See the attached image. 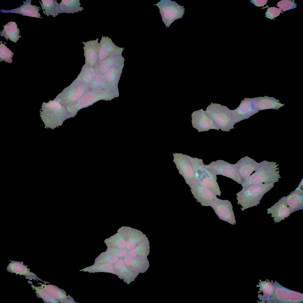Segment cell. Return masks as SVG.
Masks as SVG:
<instances>
[{"mask_svg":"<svg viewBox=\"0 0 303 303\" xmlns=\"http://www.w3.org/2000/svg\"><path fill=\"white\" fill-rule=\"evenodd\" d=\"M39 112L45 128L53 129L61 126L65 120L70 118L65 108L55 99L48 103L43 102Z\"/></svg>","mask_w":303,"mask_h":303,"instance_id":"1","label":"cell"},{"mask_svg":"<svg viewBox=\"0 0 303 303\" xmlns=\"http://www.w3.org/2000/svg\"><path fill=\"white\" fill-rule=\"evenodd\" d=\"M273 183L256 184L243 187L236 194L237 203L242 206L243 211L245 209L260 204L264 195L272 188Z\"/></svg>","mask_w":303,"mask_h":303,"instance_id":"2","label":"cell"},{"mask_svg":"<svg viewBox=\"0 0 303 303\" xmlns=\"http://www.w3.org/2000/svg\"><path fill=\"white\" fill-rule=\"evenodd\" d=\"M118 92L110 91L90 90L77 101L65 108L69 117H74L80 109L101 100H111L118 96Z\"/></svg>","mask_w":303,"mask_h":303,"instance_id":"3","label":"cell"},{"mask_svg":"<svg viewBox=\"0 0 303 303\" xmlns=\"http://www.w3.org/2000/svg\"><path fill=\"white\" fill-rule=\"evenodd\" d=\"M205 111L217 127L223 131H229L234 128L236 123L233 116L232 110L226 106L212 103Z\"/></svg>","mask_w":303,"mask_h":303,"instance_id":"4","label":"cell"},{"mask_svg":"<svg viewBox=\"0 0 303 303\" xmlns=\"http://www.w3.org/2000/svg\"><path fill=\"white\" fill-rule=\"evenodd\" d=\"M192 164L197 183L206 187L220 196L221 192L217 181L216 175L212 174L206 167L203 160L189 156Z\"/></svg>","mask_w":303,"mask_h":303,"instance_id":"5","label":"cell"},{"mask_svg":"<svg viewBox=\"0 0 303 303\" xmlns=\"http://www.w3.org/2000/svg\"><path fill=\"white\" fill-rule=\"evenodd\" d=\"M90 90L88 84L74 80L55 99L66 108L77 101Z\"/></svg>","mask_w":303,"mask_h":303,"instance_id":"6","label":"cell"},{"mask_svg":"<svg viewBox=\"0 0 303 303\" xmlns=\"http://www.w3.org/2000/svg\"><path fill=\"white\" fill-rule=\"evenodd\" d=\"M154 5L159 8L162 21L166 28H168L175 20L182 18L185 12L183 6L170 0H161Z\"/></svg>","mask_w":303,"mask_h":303,"instance_id":"7","label":"cell"},{"mask_svg":"<svg viewBox=\"0 0 303 303\" xmlns=\"http://www.w3.org/2000/svg\"><path fill=\"white\" fill-rule=\"evenodd\" d=\"M207 169L212 174L221 175L230 178L238 184L242 181L236 167L235 164H232L222 160L212 162L208 165H205Z\"/></svg>","mask_w":303,"mask_h":303,"instance_id":"8","label":"cell"},{"mask_svg":"<svg viewBox=\"0 0 303 303\" xmlns=\"http://www.w3.org/2000/svg\"><path fill=\"white\" fill-rule=\"evenodd\" d=\"M173 161L179 174L189 187L196 183L191 161L189 156L181 153L173 154Z\"/></svg>","mask_w":303,"mask_h":303,"instance_id":"9","label":"cell"},{"mask_svg":"<svg viewBox=\"0 0 303 303\" xmlns=\"http://www.w3.org/2000/svg\"><path fill=\"white\" fill-rule=\"evenodd\" d=\"M211 207L220 219L232 225L236 224L233 206L228 200L217 198Z\"/></svg>","mask_w":303,"mask_h":303,"instance_id":"10","label":"cell"},{"mask_svg":"<svg viewBox=\"0 0 303 303\" xmlns=\"http://www.w3.org/2000/svg\"><path fill=\"white\" fill-rule=\"evenodd\" d=\"M190 187L194 197L202 206L211 207L217 198L212 191L197 183Z\"/></svg>","mask_w":303,"mask_h":303,"instance_id":"11","label":"cell"},{"mask_svg":"<svg viewBox=\"0 0 303 303\" xmlns=\"http://www.w3.org/2000/svg\"><path fill=\"white\" fill-rule=\"evenodd\" d=\"M191 117L193 127L199 132L210 129L219 130L202 109L193 112Z\"/></svg>","mask_w":303,"mask_h":303,"instance_id":"12","label":"cell"},{"mask_svg":"<svg viewBox=\"0 0 303 303\" xmlns=\"http://www.w3.org/2000/svg\"><path fill=\"white\" fill-rule=\"evenodd\" d=\"M98 60H102L115 56L122 55L124 49L116 46L111 38L102 36L99 43Z\"/></svg>","mask_w":303,"mask_h":303,"instance_id":"13","label":"cell"},{"mask_svg":"<svg viewBox=\"0 0 303 303\" xmlns=\"http://www.w3.org/2000/svg\"><path fill=\"white\" fill-rule=\"evenodd\" d=\"M280 178L279 175L275 172H257L250 175L241 185L243 188L263 183L274 184L278 182L279 178Z\"/></svg>","mask_w":303,"mask_h":303,"instance_id":"14","label":"cell"},{"mask_svg":"<svg viewBox=\"0 0 303 303\" xmlns=\"http://www.w3.org/2000/svg\"><path fill=\"white\" fill-rule=\"evenodd\" d=\"M99 38L95 40L82 42L84 46L83 48L85 58V65L95 67L98 60V52L100 46Z\"/></svg>","mask_w":303,"mask_h":303,"instance_id":"15","label":"cell"},{"mask_svg":"<svg viewBox=\"0 0 303 303\" xmlns=\"http://www.w3.org/2000/svg\"><path fill=\"white\" fill-rule=\"evenodd\" d=\"M267 209V214H272L271 216L273 218L275 223L285 220V218H287L291 214L289 208L283 197Z\"/></svg>","mask_w":303,"mask_h":303,"instance_id":"16","label":"cell"},{"mask_svg":"<svg viewBox=\"0 0 303 303\" xmlns=\"http://www.w3.org/2000/svg\"><path fill=\"white\" fill-rule=\"evenodd\" d=\"M24 4L20 7L10 10L2 9L0 10L4 13H11L20 14L23 16H28L31 17H35L43 19L39 13L41 8L36 5H33L31 4V0H27L25 1H23Z\"/></svg>","mask_w":303,"mask_h":303,"instance_id":"17","label":"cell"},{"mask_svg":"<svg viewBox=\"0 0 303 303\" xmlns=\"http://www.w3.org/2000/svg\"><path fill=\"white\" fill-rule=\"evenodd\" d=\"M291 213L303 209V190L298 187L287 196L283 197Z\"/></svg>","mask_w":303,"mask_h":303,"instance_id":"18","label":"cell"},{"mask_svg":"<svg viewBox=\"0 0 303 303\" xmlns=\"http://www.w3.org/2000/svg\"><path fill=\"white\" fill-rule=\"evenodd\" d=\"M124 60L122 55L114 56L103 60H98L95 67L98 71L104 74L113 67L124 65Z\"/></svg>","mask_w":303,"mask_h":303,"instance_id":"19","label":"cell"},{"mask_svg":"<svg viewBox=\"0 0 303 303\" xmlns=\"http://www.w3.org/2000/svg\"><path fill=\"white\" fill-rule=\"evenodd\" d=\"M123 66L113 67L103 74L108 85L115 92H118L117 84Z\"/></svg>","mask_w":303,"mask_h":303,"instance_id":"20","label":"cell"},{"mask_svg":"<svg viewBox=\"0 0 303 303\" xmlns=\"http://www.w3.org/2000/svg\"><path fill=\"white\" fill-rule=\"evenodd\" d=\"M17 25L15 22L11 21L3 26L4 29L0 31L1 36H4L7 40L9 39L11 41L16 43L21 37L20 35V29L17 28Z\"/></svg>","mask_w":303,"mask_h":303,"instance_id":"21","label":"cell"},{"mask_svg":"<svg viewBox=\"0 0 303 303\" xmlns=\"http://www.w3.org/2000/svg\"><path fill=\"white\" fill-rule=\"evenodd\" d=\"M126 247L128 249L134 247L136 244L146 238L140 231L135 228L127 227Z\"/></svg>","mask_w":303,"mask_h":303,"instance_id":"22","label":"cell"},{"mask_svg":"<svg viewBox=\"0 0 303 303\" xmlns=\"http://www.w3.org/2000/svg\"><path fill=\"white\" fill-rule=\"evenodd\" d=\"M80 0H62L59 4V13L73 14L84 9L81 7Z\"/></svg>","mask_w":303,"mask_h":303,"instance_id":"23","label":"cell"},{"mask_svg":"<svg viewBox=\"0 0 303 303\" xmlns=\"http://www.w3.org/2000/svg\"><path fill=\"white\" fill-rule=\"evenodd\" d=\"M88 86L90 90L110 91L115 92L108 85L103 74L97 70L93 80L88 84Z\"/></svg>","mask_w":303,"mask_h":303,"instance_id":"24","label":"cell"},{"mask_svg":"<svg viewBox=\"0 0 303 303\" xmlns=\"http://www.w3.org/2000/svg\"><path fill=\"white\" fill-rule=\"evenodd\" d=\"M95 67L84 65L77 78L74 80L89 84L93 80L96 72Z\"/></svg>","mask_w":303,"mask_h":303,"instance_id":"25","label":"cell"},{"mask_svg":"<svg viewBox=\"0 0 303 303\" xmlns=\"http://www.w3.org/2000/svg\"><path fill=\"white\" fill-rule=\"evenodd\" d=\"M43 11V13L48 17L49 15L55 17L59 13V4L57 0H42V2L39 1Z\"/></svg>","mask_w":303,"mask_h":303,"instance_id":"26","label":"cell"},{"mask_svg":"<svg viewBox=\"0 0 303 303\" xmlns=\"http://www.w3.org/2000/svg\"><path fill=\"white\" fill-rule=\"evenodd\" d=\"M0 42V62L4 61L6 63H11L13 61L12 57L14 53L5 45L6 43L3 44L2 41Z\"/></svg>","mask_w":303,"mask_h":303,"instance_id":"27","label":"cell"},{"mask_svg":"<svg viewBox=\"0 0 303 303\" xmlns=\"http://www.w3.org/2000/svg\"><path fill=\"white\" fill-rule=\"evenodd\" d=\"M276 6L279 8L282 11L285 12L296 7V4L295 3L294 0H283L277 3Z\"/></svg>","mask_w":303,"mask_h":303,"instance_id":"28","label":"cell"},{"mask_svg":"<svg viewBox=\"0 0 303 303\" xmlns=\"http://www.w3.org/2000/svg\"><path fill=\"white\" fill-rule=\"evenodd\" d=\"M268 7V9L265 13V17L271 20H275V17H276L280 15L281 13L283 12L279 8L275 7L270 8Z\"/></svg>","mask_w":303,"mask_h":303,"instance_id":"29","label":"cell"},{"mask_svg":"<svg viewBox=\"0 0 303 303\" xmlns=\"http://www.w3.org/2000/svg\"><path fill=\"white\" fill-rule=\"evenodd\" d=\"M255 6L257 7H263L266 4L267 1V0H251L250 1Z\"/></svg>","mask_w":303,"mask_h":303,"instance_id":"30","label":"cell"},{"mask_svg":"<svg viewBox=\"0 0 303 303\" xmlns=\"http://www.w3.org/2000/svg\"><path fill=\"white\" fill-rule=\"evenodd\" d=\"M298 187H299V188H302V189L303 188V186L302 180L301 182H300V184L299 185Z\"/></svg>","mask_w":303,"mask_h":303,"instance_id":"31","label":"cell"}]
</instances>
